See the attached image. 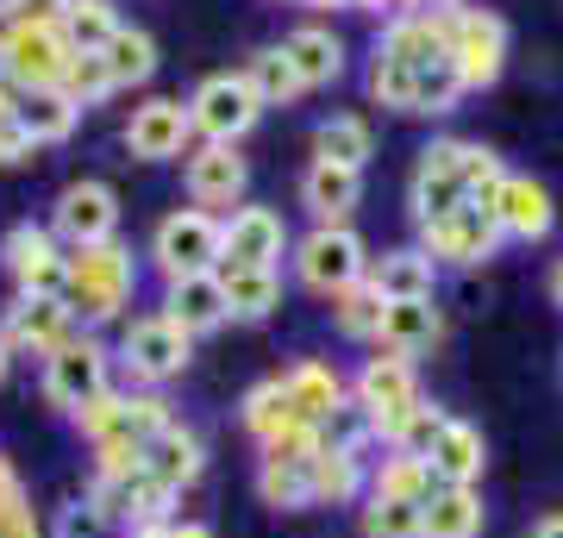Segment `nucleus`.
<instances>
[{
	"label": "nucleus",
	"mask_w": 563,
	"mask_h": 538,
	"mask_svg": "<svg viewBox=\"0 0 563 538\" xmlns=\"http://www.w3.org/2000/svg\"><path fill=\"white\" fill-rule=\"evenodd\" d=\"M351 400L363 407V419H369V432L376 439H388L395 426H401L413 407H420V370H413V358H395V351H376V358L357 370V382H351Z\"/></svg>",
	"instance_id": "obj_7"
},
{
	"label": "nucleus",
	"mask_w": 563,
	"mask_h": 538,
	"mask_svg": "<svg viewBox=\"0 0 563 538\" xmlns=\"http://www.w3.org/2000/svg\"><path fill=\"white\" fill-rule=\"evenodd\" d=\"M101 63H107V76H113V95H120V88H144V81L157 76V39L139 32V25H120V32L101 44Z\"/></svg>",
	"instance_id": "obj_32"
},
{
	"label": "nucleus",
	"mask_w": 563,
	"mask_h": 538,
	"mask_svg": "<svg viewBox=\"0 0 563 538\" xmlns=\"http://www.w3.org/2000/svg\"><path fill=\"white\" fill-rule=\"evenodd\" d=\"M113 358L125 363V376L144 382V388H163V382H176L195 358V339L181 332L169 314H139L132 326L120 332V351Z\"/></svg>",
	"instance_id": "obj_5"
},
{
	"label": "nucleus",
	"mask_w": 563,
	"mask_h": 538,
	"mask_svg": "<svg viewBox=\"0 0 563 538\" xmlns=\"http://www.w3.org/2000/svg\"><path fill=\"white\" fill-rule=\"evenodd\" d=\"M282 51L295 63L301 88H332V81L344 76V39L332 25H295V32L282 39Z\"/></svg>",
	"instance_id": "obj_26"
},
{
	"label": "nucleus",
	"mask_w": 563,
	"mask_h": 538,
	"mask_svg": "<svg viewBox=\"0 0 563 538\" xmlns=\"http://www.w3.org/2000/svg\"><path fill=\"white\" fill-rule=\"evenodd\" d=\"M13 32H20V20H13V7L0 0V51H7V39H13Z\"/></svg>",
	"instance_id": "obj_51"
},
{
	"label": "nucleus",
	"mask_w": 563,
	"mask_h": 538,
	"mask_svg": "<svg viewBox=\"0 0 563 538\" xmlns=\"http://www.w3.org/2000/svg\"><path fill=\"white\" fill-rule=\"evenodd\" d=\"M257 495L276 514H301V507H313V476H307V463L257 458Z\"/></svg>",
	"instance_id": "obj_36"
},
{
	"label": "nucleus",
	"mask_w": 563,
	"mask_h": 538,
	"mask_svg": "<svg viewBox=\"0 0 563 538\" xmlns=\"http://www.w3.org/2000/svg\"><path fill=\"white\" fill-rule=\"evenodd\" d=\"M457 13V7H451ZM451 13H395L376 39V57H395L407 69H432L451 57Z\"/></svg>",
	"instance_id": "obj_18"
},
{
	"label": "nucleus",
	"mask_w": 563,
	"mask_h": 538,
	"mask_svg": "<svg viewBox=\"0 0 563 538\" xmlns=\"http://www.w3.org/2000/svg\"><path fill=\"white\" fill-rule=\"evenodd\" d=\"M507 63V25L483 7H457L451 13V69H457L463 95L470 88H488V81L501 76Z\"/></svg>",
	"instance_id": "obj_12"
},
{
	"label": "nucleus",
	"mask_w": 563,
	"mask_h": 538,
	"mask_svg": "<svg viewBox=\"0 0 563 538\" xmlns=\"http://www.w3.org/2000/svg\"><path fill=\"white\" fill-rule=\"evenodd\" d=\"M383 307L388 300L369 288V276H363V282H351V288L332 295V326H339L344 339H376V332H383Z\"/></svg>",
	"instance_id": "obj_38"
},
{
	"label": "nucleus",
	"mask_w": 563,
	"mask_h": 538,
	"mask_svg": "<svg viewBox=\"0 0 563 538\" xmlns=\"http://www.w3.org/2000/svg\"><path fill=\"white\" fill-rule=\"evenodd\" d=\"M495 244H501L495 213H488V207H470V200H463L457 213L420 226V251H426V257H432V263H457V270L495 257Z\"/></svg>",
	"instance_id": "obj_13"
},
{
	"label": "nucleus",
	"mask_w": 563,
	"mask_h": 538,
	"mask_svg": "<svg viewBox=\"0 0 563 538\" xmlns=\"http://www.w3.org/2000/svg\"><path fill=\"white\" fill-rule=\"evenodd\" d=\"M7 7L20 25H63V13H69V0H7Z\"/></svg>",
	"instance_id": "obj_49"
},
{
	"label": "nucleus",
	"mask_w": 563,
	"mask_h": 538,
	"mask_svg": "<svg viewBox=\"0 0 563 538\" xmlns=\"http://www.w3.org/2000/svg\"><path fill=\"white\" fill-rule=\"evenodd\" d=\"M369 151H376V139H369V125H363L357 113H339V120H325L320 132H313V157L339 163V169H363Z\"/></svg>",
	"instance_id": "obj_37"
},
{
	"label": "nucleus",
	"mask_w": 563,
	"mask_h": 538,
	"mask_svg": "<svg viewBox=\"0 0 563 538\" xmlns=\"http://www.w3.org/2000/svg\"><path fill=\"white\" fill-rule=\"evenodd\" d=\"M139 295V257L113 244H88V251H69V288H63V307L81 319V326H107L120 319Z\"/></svg>",
	"instance_id": "obj_1"
},
{
	"label": "nucleus",
	"mask_w": 563,
	"mask_h": 538,
	"mask_svg": "<svg viewBox=\"0 0 563 538\" xmlns=\"http://www.w3.org/2000/svg\"><path fill=\"white\" fill-rule=\"evenodd\" d=\"M263 120L257 88L244 81V69H225V76H207L195 95H188V125L201 144H239L251 125Z\"/></svg>",
	"instance_id": "obj_8"
},
{
	"label": "nucleus",
	"mask_w": 563,
	"mask_h": 538,
	"mask_svg": "<svg viewBox=\"0 0 563 538\" xmlns=\"http://www.w3.org/2000/svg\"><path fill=\"white\" fill-rule=\"evenodd\" d=\"M432 282H439V263L426 251H388L383 263H369V288L383 300H432Z\"/></svg>",
	"instance_id": "obj_30"
},
{
	"label": "nucleus",
	"mask_w": 563,
	"mask_h": 538,
	"mask_svg": "<svg viewBox=\"0 0 563 538\" xmlns=\"http://www.w3.org/2000/svg\"><path fill=\"white\" fill-rule=\"evenodd\" d=\"M176 526V519H169ZM169 526H144V532H125V538H169Z\"/></svg>",
	"instance_id": "obj_54"
},
{
	"label": "nucleus",
	"mask_w": 563,
	"mask_h": 538,
	"mask_svg": "<svg viewBox=\"0 0 563 538\" xmlns=\"http://www.w3.org/2000/svg\"><path fill=\"white\" fill-rule=\"evenodd\" d=\"M301 200H307V213L320 226H344L351 213H357V200H363V169H339V163H307V176H301Z\"/></svg>",
	"instance_id": "obj_24"
},
{
	"label": "nucleus",
	"mask_w": 563,
	"mask_h": 538,
	"mask_svg": "<svg viewBox=\"0 0 563 538\" xmlns=\"http://www.w3.org/2000/svg\"><path fill=\"white\" fill-rule=\"evenodd\" d=\"M63 63H69V39H63V25H20L7 51H0V81H13V88H57L63 81Z\"/></svg>",
	"instance_id": "obj_14"
},
{
	"label": "nucleus",
	"mask_w": 563,
	"mask_h": 538,
	"mask_svg": "<svg viewBox=\"0 0 563 538\" xmlns=\"http://www.w3.org/2000/svg\"><path fill=\"white\" fill-rule=\"evenodd\" d=\"M244 81L257 88V100H263V107H282V100L307 95V88H301V76H295V63H288V51H282V44H269V51H257V57L244 63Z\"/></svg>",
	"instance_id": "obj_40"
},
{
	"label": "nucleus",
	"mask_w": 563,
	"mask_h": 538,
	"mask_svg": "<svg viewBox=\"0 0 563 538\" xmlns=\"http://www.w3.org/2000/svg\"><path fill=\"white\" fill-rule=\"evenodd\" d=\"M369 95L395 107V113H413V95H420V69H407L395 57H376L369 63Z\"/></svg>",
	"instance_id": "obj_44"
},
{
	"label": "nucleus",
	"mask_w": 563,
	"mask_h": 538,
	"mask_svg": "<svg viewBox=\"0 0 563 538\" xmlns=\"http://www.w3.org/2000/svg\"><path fill=\"white\" fill-rule=\"evenodd\" d=\"M188 144H195V125H188V107L181 100H144L132 107V120H125V151L139 163H169V157H188Z\"/></svg>",
	"instance_id": "obj_17"
},
{
	"label": "nucleus",
	"mask_w": 563,
	"mask_h": 538,
	"mask_svg": "<svg viewBox=\"0 0 563 538\" xmlns=\"http://www.w3.org/2000/svg\"><path fill=\"white\" fill-rule=\"evenodd\" d=\"M420 532H426V507L369 495V507H363V538H420Z\"/></svg>",
	"instance_id": "obj_43"
},
{
	"label": "nucleus",
	"mask_w": 563,
	"mask_h": 538,
	"mask_svg": "<svg viewBox=\"0 0 563 538\" xmlns=\"http://www.w3.org/2000/svg\"><path fill=\"white\" fill-rule=\"evenodd\" d=\"M57 95L69 100V107H101L107 95H113V76H107V63L101 51H69V63H63V81H57Z\"/></svg>",
	"instance_id": "obj_39"
},
{
	"label": "nucleus",
	"mask_w": 563,
	"mask_h": 538,
	"mask_svg": "<svg viewBox=\"0 0 563 538\" xmlns=\"http://www.w3.org/2000/svg\"><path fill=\"white\" fill-rule=\"evenodd\" d=\"M113 32H120L113 0H69V13H63V39H69V51H101Z\"/></svg>",
	"instance_id": "obj_41"
},
{
	"label": "nucleus",
	"mask_w": 563,
	"mask_h": 538,
	"mask_svg": "<svg viewBox=\"0 0 563 538\" xmlns=\"http://www.w3.org/2000/svg\"><path fill=\"white\" fill-rule=\"evenodd\" d=\"M107 532H113L107 514L88 495H76V501H63V507H57V519H51V532H44V538H107Z\"/></svg>",
	"instance_id": "obj_46"
},
{
	"label": "nucleus",
	"mask_w": 563,
	"mask_h": 538,
	"mask_svg": "<svg viewBox=\"0 0 563 538\" xmlns=\"http://www.w3.org/2000/svg\"><path fill=\"white\" fill-rule=\"evenodd\" d=\"M51 232H57L63 251H88V244H113L120 239V195L107 188L101 176L69 182L57 200H51Z\"/></svg>",
	"instance_id": "obj_9"
},
{
	"label": "nucleus",
	"mask_w": 563,
	"mask_h": 538,
	"mask_svg": "<svg viewBox=\"0 0 563 538\" xmlns=\"http://www.w3.org/2000/svg\"><path fill=\"white\" fill-rule=\"evenodd\" d=\"M38 157V144H32V132H25L13 113L0 120V169H20V163H32Z\"/></svg>",
	"instance_id": "obj_48"
},
{
	"label": "nucleus",
	"mask_w": 563,
	"mask_h": 538,
	"mask_svg": "<svg viewBox=\"0 0 563 538\" xmlns=\"http://www.w3.org/2000/svg\"><path fill=\"white\" fill-rule=\"evenodd\" d=\"M282 388H288V400H295V414L313 419V426H325V419L351 400V395H344L339 370H332V363H313V358L288 363V370H282Z\"/></svg>",
	"instance_id": "obj_28"
},
{
	"label": "nucleus",
	"mask_w": 563,
	"mask_h": 538,
	"mask_svg": "<svg viewBox=\"0 0 563 538\" xmlns=\"http://www.w3.org/2000/svg\"><path fill=\"white\" fill-rule=\"evenodd\" d=\"M188 200L201 207V213H220V207H239L244 188H251V163L239 157V144H195L188 151Z\"/></svg>",
	"instance_id": "obj_15"
},
{
	"label": "nucleus",
	"mask_w": 563,
	"mask_h": 538,
	"mask_svg": "<svg viewBox=\"0 0 563 538\" xmlns=\"http://www.w3.org/2000/svg\"><path fill=\"white\" fill-rule=\"evenodd\" d=\"M295 276H301V288H313V295H339V288H351V282L369 276V257H363V239L351 232V226H313L301 244H295Z\"/></svg>",
	"instance_id": "obj_10"
},
{
	"label": "nucleus",
	"mask_w": 563,
	"mask_h": 538,
	"mask_svg": "<svg viewBox=\"0 0 563 538\" xmlns=\"http://www.w3.org/2000/svg\"><path fill=\"white\" fill-rule=\"evenodd\" d=\"M351 7H369V13H383V7H395V13H401L407 0H351Z\"/></svg>",
	"instance_id": "obj_53"
},
{
	"label": "nucleus",
	"mask_w": 563,
	"mask_h": 538,
	"mask_svg": "<svg viewBox=\"0 0 563 538\" xmlns=\"http://www.w3.org/2000/svg\"><path fill=\"white\" fill-rule=\"evenodd\" d=\"M7 370H13V344L0 339V382H7Z\"/></svg>",
	"instance_id": "obj_55"
},
{
	"label": "nucleus",
	"mask_w": 563,
	"mask_h": 538,
	"mask_svg": "<svg viewBox=\"0 0 563 538\" xmlns=\"http://www.w3.org/2000/svg\"><path fill=\"white\" fill-rule=\"evenodd\" d=\"M144 458V476H157V482H169V488H195L201 482V470H207V444H201V432L195 426H181V419H169L157 439L139 451Z\"/></svg>",
	"instance_id": "obj_20"
},
{
	"label": "nucleus",
	"mask_w": 563,
	"mask_h": 538,
	"mask_svg": "<svg viewBox=\"0 0 563 538\" xmlns=\"http://www.w3.org/2000/svg\"><path fill=\"white\" fill-rule=\"evenodd\" d=\"M107 388H113V351H107L95 332H76L57 358H44V400H51L57 414L76 419L81 407L101 400Z\"/></svg>",
	"instance_id": "obj_4"
},
{
	"label": "nucleus",
	"mask_w": 563,
	"mask_h": 538,
	"mask_svg": "<svg viewBox=\"0 0 563 538\" xmlns=\"http://www.w3.org/2000/svg\"><path fill=\"white\" fill-rule=\"evenodd\" d=\"M432 463L426 458H407V451H388L376 470H369V495L376 501H413V507H426L432 501Z\"/></svg>",
	"instance_id": "obj_33"
},
{
	"label": "nucleus",
	"mask_w": 563,
	"mask_h": 538,
	"mask_svg": "<svg viewBox=\"0 0 563 538\" xmlns=\"http://www.w3.org/2000/svg\"><path fill=\"white\" fill-rule=\"evenodd\" d=\"M13 120L32 132V144H63L69 132H76L81 107H69V100L57 95V88H25L20 107H13Z\"/></svg>",
	"instance_id": "obj_35"
},
{
	"label": "nucleus",
	"mask_w": 563,
	"mask_h": 538,
	"mask_svg": "<svg viewBox=\"0 0 563 538\" xmlns=\"http://www.w3.org/2000/svg\"><path fill=\"white\" fill-rule=\"evenodd\" d=\"M0 270L13 276V295H44V300H63L69 288V251L57 244L51 226H7V239H0Z\"/></svg>",
	"instance_id": "obj_6"
},
{
	"label": "nucleus",
	"mask_w": 563,
	"mask_h": 538,
	"mask_svg": "<svg viewBox=\"0 0 563 538\" xmlns=\"http://www.w3.org/2000/svg\"><path fill=\"white\" fill-rule=\"evenodd\" d=\"M551 220H558V207H551V195H544V182L532 176H507L501 195H495V226H501V239H544L551 232Z\"/></svg>",
	"instance_id": "obj_23"
},
{
	"label": "nucleus",
	"mask_w": 563,
	"mask_h": 538,
	"mask_svg": "<svg viewBox=\"0 0 563 538\" xmlns=\"http://www.w3.org/2000/svg\"><path fill=\"white\" fill-rule=\"evenodd\" d=\"M239 426L257 439V451L263 444H276L288 426H301V414H295V400H288V388H282V376H269V382H257L251 395L239 400Z\"/></svg>",
	"instance_id": "obj_31"
},
{
	"label": "nucleus",
	"mask_w": 563,
	"mask_h": 538,
	"mask_svg": "<svg viewBox=\"0 0 563 538\" xmlns=\"http://www.w3.org/2000/svg\"><path fill=\"white\" fill-rule=\"evenodd\" d=\"M169 419L176 414H169V400L157 388H107L101 400H88L76 414V432L95 451H144Z\"/></svg>",
	"instance_id": "obj_2"
},
{
	"label": "nucleus",
	"mask_w": 563,
	"mask_h": 538,
	"mask_svg": "<svg viewBox=\"0 0 563 538\" xmlns=\"http://www.w3.org/2000/svg\"><path fill=\"white\" fill-rule=\"evenodd\" d=\"M313 476V507H351V501L369 488V470H363V451L357 444H320V458L307 463Z\"/></svg>",
	"instance_id": "obj_25"
},
{
	"label": "nucleus",
	"mask_w": 563,
	"mask_h": 538,
	"mask_svg": "<svg viewBox=\"0 0 563 538\" xmlns=\"http://www.w3.org/2000/svg\"><path fill=\"white\" fill-rule=\"evenodd\" d=\"M282 251H288V226H282L276 207H232V213H225V257L220 263L276 270Z\"/></svg>",
	"instance_id": "obj_19"
},
{
	"label": "nucleus",
	"mask_w": 563,
	"mask_h": 538,
	"mask_svg": "<svg viewBox=\"0 0 563 538\" xmlns=\"http://www.w3.org/2000/svg\"><path fill=\"white\" fill-rule=\"evenodd\" d=\"M0 538H44L38 514H32V495H25L20 470L0 458Z\"/></svg>",
	"instance_id": "obj_42"
},
{
	"label": "nucleus",
	"mask_w": 563,
	"mask_h": 538,
	"mask_svg": "<svg viewBox=\"0 0 563 538\" xmlns=\"http://www.w3.org/2000/svg\"><path fill=\"white\" fill-rule=\"evenodd\" d=\"M532 538H563V514H551V519H539V526H532Z\"/></svg>",
	"instance_id": "obj_52"
},
{
	"label": "nucleus",
	"mask_w": 563,
	"mask_h": 538,
	"mask_svg": "<svg viewBox=\"0 0 563 538\" xmlns=\"http://www.w3.org/2000/svg\"><path fill=\"white\" fill-rule=\"evenodd\" d=\"M444 407H432V400H420V407H413V414L401 419V426H395V432H388V451H407V458H426V451H432V439H439L444 432Z\"/></svg>",
	"instance_id": "obj_45"
},
{
	"label": "nucleus",
	"mask_w": 563,
	"mask_h": 538,
	"mask_svg": "<svg viewBox=\"0 0 563 538\" xmlns=\"http://www.w3.org/2000/svg\"><path fill=\"white\" fill-rule=\"evenodd\" d=\"M188 332V339H201V332H220L225 326V288H220V270H207V276H181L163 288V307Z\"/></svg>",
	"instance_id": "obj_21"
},
{
	"label": "nucleus",
	"mask_w": 563,
	"mask_h": 538,
	"mask_svg": "<svg viewBox=\"0 0 563 538\" xmlns=\"http://www.w3.org/2000/svg\"><path fill=\"white\" fill-rule=\"evenodd\" d=\"M420 538H483V495L476 488H432Z\"/></svg>",
	"instance_id": "obj_34"
},
{
	"label": "nucleus",
	"mask_w": 563,
	"mask_h": 538,
	"mask_svg": "<svg viewBox=\"0 0 563 538\" xmlns=\"http://www.w3.org/2000/svg\"><path fill=\"white\" fill-rule=\"evenodd\" d=\"M551 300H558V307H563V263H558V270H551Z\"/></svg>",
	"instance_id": "obj_56"
},
{
	"label": "nucleus",
	"mask_w": 563,
	"mask_h": 538,
	"mask_svg": "<svg viewBox=\"0 0 563 538\" xmlns=\"http://www.w3.org/2000/svg\"><path fill=\"white\" fill-rule=\"evenodd\" d=\"M457 95H463V81H457V69H451V57H444V63H432V69H420L413 113H451V107H457Z\"/></svg>",
	"instance_id": "obj_47"
},
{
	"label": "nucleus",
	"mask_w": 563,
	"mask_h": 538,
	"mask_svg": "<svg viewBox=\"0 0 563 538\" xmlns=\"http://www.w3.org/2000/svg\"><path fill=\"white\" fill-rule=\"evenodd\" d=\"M76 332H88V326L63 300H44V295H13V307L0 314V339L13 344V358H57Z\"/></svg>",
	"instance_id": "obj_11"
},
{
	"label": "nucleus",
	"mask_w": 563,
	"mask_h": 538,
	"mask_svg": "<svg viewBox=\"0 0 563 538\" xmlns=\"http://www.w3.org/2000/svg\"><path fill=\"white\" fill-rule=\"evenodd\" d=\"M470 188H463V139H432L420 151V169H413V220H444L457 213Z\"/></svg>",
	"instance_id": "obj_16"
},
{
	"label": "nucleus",
	"mask_w": 563,
	"mask_h": 538,
	"mask_svg": "<svg viewBox=\"0 0 563 538\" xmlns=\"http://www.w3.org/2000/svg\"><path fill=\"white\" fill-rule=\"evenodd\" d=\"M439 339H444V319H439L432 300H388L383 307V332H376L383 351H395V358H420V351H432Z\"/></svg>",
	"instance_id": "obj_29"
},
{
	"label": "nucleus",
	"mask_w": 563,
	"mask_h": 538,
	"mask_svg": "<svg viewBox=\"0 0 563 538\" xmlns=\"http://www.w3.org/2000/svg\"><path fill=\"white\" fill-rule=\"evenodd\" d=\"M169 538H213V526H201V519H176Z\"/></svg>",
	"instance_id": "obj_50"
},
{
	"label": "nucleus",
	"mask_w": 563,
	"mask_h": 538,
	"mask_svg": "<svg viewBox=\"0 0 563 538\" xmlns=\"http://www.w3.org/2000/svg\"><path fill=\"white\" fill-rule=\"evenodd\" d=\"M426 463H432V482L439 488H476V476H483V463H488L483 432L470 419H444V432L432 439Z\"/></svg>",
	"instance_id": "obj_22"
},
{
	"label": "nucleus",
	"mask_w": 563,
	"mask_h": 538,
	"mask_svg": "<svg viewBox=\"0 0 563 538\" xmlns=\"http://www.w3.org/2000/svg\"><path fill=\"white\" fill-rule=\"evenodd\" d=\"M220 288H225V319H244V326H257L282 307V276L257 270V263H220Z\"/></svg>",
	"instance_id": "obj_27"
},
{
	"label": "nucleus",
	"mask_w": 563,
	"mask_h": 538,
	"mask_svg": "<svg viewBox=\"0 0 563 538\" xmlns=\"http://www.w3.org/2000/svg\"><path fill=\"white\" fill-rule=\"evenodd\" d=\"M220 257H225V220L220 213L176 207V213H163L157 232H151V263L163 270V282L207 276V270H220Z\"/></svg>",
	"instance_id": "obj_3"
}]
</instances>
